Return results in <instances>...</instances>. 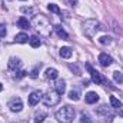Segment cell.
<instances>
[{
	"mask_svg": "<svg viewBox=\"0 0 123 123\" xmlns=\"http://www.w3.org/2000/svg\"><path fill=\"white\" fill-rule=\"evenodd\" d=\"M14 42L16 43H27L29 42V37H27L26 33H19V34L14 36Z\"/></svg>",
	"mask_w": 123,
	"mask_h": 123,
	"instance_id": "9a60e30c",
	"label": "cell"
},
{
	"mask_svg": "<svg viewBox=\"0 0 123 123\" xmlns=\"http://www.w3.org/2000/svg\"><path fill=\"white\" fill-rule=\"evenodd\" d=\"M99 42H100L102 44H110V43H112V37H110V36H102V37L99 39Z\"/></svg>",
	"mask_w": 123,
	"mask_h": 123,
	"instance_id": "cb8c5ba5",
	"label": "cell"
},
{
	"mask_svg": "<svg viewBox=\"0 0 123 123\" xmlns=\"http://www.w3.org/2000/svg\"><path fill=\"white\" fill-rule=\"evenodd\" d=\"M55 30H56V33H57V36L62 37L63 40H67V39H69V34L63 30V27H62V26H56V27H55Z\"/></svg>",
	"mask_w": 123,
	"mask_h": 123,
	"instance_id": "ac0fdd59",
	"label": "cell"
},
{
	"mask_svg": "<svg viewBox=\"0 0 123 123\" xmlns=\"http://www.w3.org/2000/svg\"><path fill=\"white\" fill-rule=\"evenodd\" d=\"M67 1H69L72 6H76V4H77V0H67Z\"/></svg>",
	"mask_w": 123,
	"mask_h": 123,
	"instance_id": "f1b7e54d",
	"label": "cell"
},
{
	"mask_svg": "<svg viewBox=\"0 0 123 123\" xmlns=\"http://www.w3.org/2000/svg\"><path fill=\"white\" fill-rule=\"evenodd\" d=\"M33 26L39 30V33H40L42 36H49L50 31H52V25H50V22H49L44 16H42V14L33 17Z\"/></svg>",
	"mask_w": 123,
	"mask_h": 123,
	"instance_id": "6da1fadb",
	"label": "cell"
},
{
	"mask_svg": "<svg viewBox=\"0 0 123 123\" xmlns=\"http://www.w3.org/2000/svg\"><path fill=\"white\" fill-rule=\"evenodd\" d=\"M46 117H47V113L44 110H39L34 113V123H42Z\"/></svg>",
	"mask_w": 123,
	"mask_h": 123,
	"instance_id": "5bb4252c",
	"label": "cell"
},
{
	"mask_svg": "<svg viewBox=\"0 0 123 123\" xmlns=\"http://www.w3.org/2000/svg\"><path fill=\"white\" fill-rule=\"evenodd\" d=\"M25 76H26V72H25V70H19L16 77H17V79H22V77H25Z\"/></svg>",
	"mask_w": 123,
	"mask_h": 123,
	"instance_id": "4316f807",
	"label": "cell"
},
{
	"mask_svg": "<svg viewBox=\"0 0 123 123\" xmlns=\"http://www.w3.org/2000/svg\"><path fill=\"white\" fill-rule=\"evenodd\" d=\"M29 43H30L31 47H40V44H42V42H40V39L37 37V36H31V37H29Z\"/></svg>",
	"mask_w": 123,
	"mask_h": 123,
	"instance_id": "e0dca14e",
	"label": "cell"
},
{
	"mask_svg": "<svg viewBox=\"0 0 123 123\" xmlns=\"http://www.w3.org/2000/svg\"><path fill=\"white\" fill-rule=\"evenodd\" d=\"M6 33H7L6 26H4L3 23H0V37H4V36H6Z\"/></svg>",
	"mask_w": 123,
	"mask_h": 123,
	"instance_id": "484cf974",
	"label": "cell"
},
{
	"mask_svg": "<svg viewBox=\"0 0 123 123\" xmlns=\"http://www.w3.org/2000/svg\"><path fill=\"white\" fill-rule=\"evenodd\" d=\"M113 79H115L116 83H123V73L122 72H119V70L113 72Z\"/></svg>",
	"mask_w": 123,
	"mask_h": 123,
	"instance_id": "44dd1931",
	"label": "cell"
},
{
	"mask_svg": "<svg viewBox=\"0 0 123 123\" xmlns=\"http://www.w3.org/2000/svg\"><path fill=\"white\" fill-rule=\"evenodd\" d=\"M72 49L70 47H67V46H64V47H62L60 49V56L63 57V59H69L70 56H72Z\"/></svg>",
	"mask_w": 123,
	"mask_h": 123,
	"instance_id": "2e32d148",
	"label": "cell"
},
{
	"mask_svg": "<svg viewBox=\"0 0 123 123\" xmlns=\"http://www.w3.org/2000/svg\"><path fill=\"white\" fill-rule=\"evenodd\" d=\"M69 99L70 100H73V102H77L79 99H80V93H79V90H70L69 92Z\"/></svg>",
	"mask_w": 123,
	"mask_h": 123,
	"instance_id": "ffe728a7",
	"label": "cell"
},
{
	"mask_svg": "<svg viewBox=\"0 0 123 123\" xmlns=\"http://www.w3.org/2000/svg\"><path fill=\"white\" fill-rule=\"evenodd\" d=\"M110 105H112V107H115V109H120V107H122V102H120L119 99H116L115 96H110Z\"/></svg>",
	"mask_w": 123,
	"mask_h": 123,
	"instance_id": "d6986e66",
	"label": "cell"
},
{
	"mask_svg": "<svg viewBox=\"0 0 123 123\" xmlns=\"http://www.w3.org/2000/svg\"><path fill=\"white\" fill-rule=\"evenodd\" d=\"M7 64H9V69L10 70H19L22 67V62H20V59H17V57H10Z\"/></svg>",
	"mask_w": 123,
	"mask_h": 123,
	"instance_id": "9c48e42d",
	"label": "cell"
},
{
	"mask_svg": "<svg viewBox=\"0 0 123 123\" xmlns=\"http://www.w3.org/2000/svg\"><path fill=\"white\" fill-rule=\"evenodd\" d=\"M119 115H120V116L123 117V110H120V112H119Z\"/></svg>",
	"mask_w": 123,
	"mask_h": 123,
	"instance_id": "f546056e",
	"label": "cell"
},
{
	"mask_svg": "<svg viewBox=\"0 0 123 123\" xmlns=\"http://www.w3.org/2000/svg\"><path fill=\"white\" fill-rule=\"evenodd\" d=\"M86 69H87V70L90 72V76H92V80L94 82V83H96V85H103V83H106V85H109V82L106 80V77H105V76H102V74H100V73H99L97 70H94V69H93V67L90 66V64H89V63L86 64Z\"/></svg>",
	"mask_w": 123,
	"mask_h": 123,
	"instance_id": "5b68a950",
	"label": "cell"
},
{
	"mask_svg": "<svg viewBox=\"0 0 123 123\" xmlns=\"http://www.w3.org/2000/svg\"><path fill=\"white\" fill-rule=\"evenodd\" d=\"M22 12H23V13H31L33 10H31V9H26V7H23V9H22Z\"/></svg>",
	"mask_w": 123,
	"mask_h": 123,
	"instance_id": "83f0119b",
	"label": "cell"
},
{
	"mask_svg": "<svg viewBox=\"0 0 123 123\" xmlns=\"http://www.w3.org/2000/svg\"><path fill=\"white\" fill-rule=\"evenodd\" d=\"M44 76H46V79H49V80H55V79H57L59 73H57V70H56V69H53V67H49V69L46 70Z\"/></svg>",
	"mask_w": 123,
	"mask_h": 123,
	"instance_id": "8fae6325",
	"label": "cell"
},
{
	"mask_svg": "<svg viewBox=\"0 0 123 123\" xmlns=\"http://www.w3.org/2000/svg\"><path fill=\"white\" fill-rule=\"evenodd\" d=\"M55 90L59 94H63V93L66 92V82L64 80H57L56 85H55Z\"/></svg>",
	"mask_w": 123,
	"mask_h": 123,
	"instance_id": "4fadbf2b",
	"label": "cell"
},
{
	"mask_svg": "<svg viewBox=\"0 0 123 123\" xmlns=\"http://www.w3.org/2000/svg\"><path fill=\"white\" fill-rule=\"evenodd\" d=\"M1 90H3V85L0 83V92H1Z\"/></svg>",
	"mask_w": 123,
	"mask_h": 123,
	"instance_id": "4dcf8cb0",
	"label": "cell"
},
{
	"mask_svg": "<svg viewBox=\"0 0 123 123\" xmlns=\"http://www.w3.org/2000/svg\"><path fill=\"white\" fill-rule=\"evenodd\" d=\"M80 122L82 123H92V119H90V116H89L87 113L82 112V115H80Z\"/></svg>",
	"mask_w": 123,
	"mask_h": 123,
	"instance_id": "603a6c76",
	"label": "cell"
},
{
	"mask_svg": "<svg viewBox=\"0 0 123 123\" xmlns=\"http://www.w3.org/2000/svg\"><path fill=\"white\" fill-rule=\"evenodd\" d=\"M42 100H43V103L46 105V106H56L59 102H60V94L56 92V90H53V92H47L43 97H42Z\"/></svg>",
	"mask_w": 123,
	"mask_h": 123,
	"instance_id": "277c9868",
	"label": "cell"
},
{
	"mask_svg": "<svg viewBox=\"0 0 123 123\" xmlns=\"http://www.w3.org/2000/svg\"><path fill=\"white\" fill-rule=\"evenodd\" d=\"M42 97H43V92H40V90L31 92L30 96H29V105H30V106H36V105L42 100Z\"/></svg>",
	"mask_w": 123,
	"mask_h": 123,
	"instance_id": "52a82bcc",
	"label": "cell"
},
{
	"mask_svg": "<svg viewBox=\"0 0 123 123\" xmlns=\"http://www.w3.org/2000/svg\"><path fill=\"white\" fill-rule=\"evenodd\" d=\"M7 106H9V109H10L12 112H14V113H19V112L23 110V102H22L20 97H13V99H10V102H9Z\"/></svg>",
	"mask_w": 123,
	"mask_h": 123,
	"instance_id": "8992f818",
	"label": "cell"
},
{
	"mask_svg": "<svg viewBox=\"0 0 123 123\" xmlns=\"http://www.w3.org/2000/svg\"><path fill=\"white\" fill-rule=\"evenodd\" d=\"M17 26H19L20 29H23V30H29V29H30V22H29L26 17H20V19L17 20Z\"/></svg>",
	"mask_w": 123,
	"mask_h": 123,
	"instance_id": "7c38bea8",
	"label": "cell"
},
{
	"mask_svg": "<svg viewBox=\"0 0 123 123\" xmlns=\"http://www.w3.org/2000/svg\"><path fill=\"white\" fill-rule=\"evenodd\" d=\"M47 9H49L50 12H53V13H57V14H60V13H62V10L59 9V6H57V4H55V3H50V4L47 6Z\"/></svg>",
	"mask_w": 123,
	"mask_h": 123,
	"instance_id": "7402d4cb",
	"label": "cell"
},
{
	"mask_svg": "<svg viewBox=\"0 0 123 123\" xmlns=\"http://www.w3.org/2000/svg\"><path fill=\"white\" fill-rule=\"evenodd\" d=\"M82 29H83L85 36H87V37H94V34L100 30V23H99L96 19H87V20L83 22Z\"/></svg>",
	"mask_w": 123,
	"mask_h": 123,
	"instance_id": "3957f363",
	"label": "cell"
},
{
	"mask_svg": "<svg viewBox=\"0 0 123 123\" xmlns=\"http://www.w3.org/2000/svg\"><path fill=\"white\" fill-rule=\"evenodd\" d=\"M85 100H86V103L93 105V103H96V102L99 100V94H97L96 92H89L86 96H85Z\"/></svg>",
	"mask_w": 123,
	"mask_h": 123,
	"instance_id": "30bf717a",
	"label": "cell"
},
{
	"mask_svg": "<svg viewBox=\"0 0 123 123\" xmlns=\"http://www.w3.org/2000/svg\"><path fill=\"white\" fill-rule=\"evenodd\" d=\"M55 116L60 123H72L74 119V109L72 106H63L56 112Z\"/></svg>",
	"mask_w": 123,
	"mask_h": 123,
	"instance_id": "7a4b0ae2",
	"label": "cell"
},
{
	"mask_svg": "<svg viewBox=\"0 0 123 123\" xmlns=\"http://www.w3.org/2000/svg\"><path fill=\"white\" fill-rule=\"evenodd\" d=\"M40 67H42V63H39V64L34 66V69L30 72V77H37V72L40 70Z\"/></svg>",
	"mask_w": 123,
	"mask_h": 123,
	"instance_id": "d4e9b609",
	"label": "cell"
},
{
	"mask_svg": "<svg viewBox=\"0 0 123 123\" xmlns=\"http://www.w3.org/2000/svg\"><path fill=\"white\" fill-rule=\"evenodd\" d=\"M99 62H100V64H102L103 67H109V66L113 63V59H112L109 55H106V53H100V55H99Z\"/></svg>",
	"mask_w": 123,
	"mask_h": 123,
	"instance_id": "ba28073f",
	"label": "cell"
}]
</instances>
